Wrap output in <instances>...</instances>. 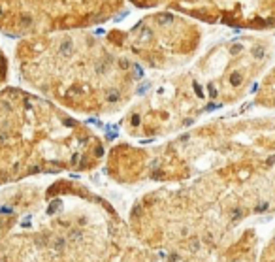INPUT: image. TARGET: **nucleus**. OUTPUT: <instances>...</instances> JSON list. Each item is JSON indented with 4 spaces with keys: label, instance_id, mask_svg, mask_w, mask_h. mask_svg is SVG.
<instances>
[{
    "label": "nucleus",
    "instance_id": "nucleus-1",
    "mask_svg": "<svg viewBox=\"0 0 275 262\" xmlns=\"http://www.w3.org/2000/svg\"><path fill=\"white\" fill-rule=\"evenodd\" d=\"M74 49H76V45H74L72 38H64V40L60 42V45H59V53L62 55V57H66V59L74 55Z\"/></svg>",
    "mask_w": 275,
    "mask_h": 262
},
{
    "label": "nucleus",
    "instance_id": "nucleus-2",
    "mask_svg": "<svg viewBox=\"0 0 275 262\" xmlns=\"http://www.w3.org/2000/svg\"><path fill=\"white\" fill-rule=\"evenodd\" d=\"M108 66H109L108 60H96L94 66H92V70H94L96 76H104V74L108 72Z\"/></svg>",
    "mask_w": 275,
    "mask_h": 262
},
{
    "label": "nucleus",
    "instance_id": "nucleus-3",
    "mask_svg": "<svg viewBox=\"0 0 275 262\" xmlns=\"http://www.w3.org/2000/svg\"><path fill=\"white\" fill-rule=\"evenodd\" d=\"M173 23V15L171 13H160L157 15V25H160V27H166V25H171Z\"/></svg>",
    "mask_w": 275,
    "mask_h": 262
},
{
    "label": "nucleus",
    "instance_id": "nucleus-4",
    "mask_svg": "<svg viewBox=\"0 0 275 262\" xmlns=\"http://www.w3.org/2000/svg\"><path fill=\"white\" fill-rule=\"evenodd\" d=\"M151 38H153V30L145 27L143 30L140 32V36H138V42H141V44H147V42L151 40Z\"/></svg>",
    "mask_w": 275,
    "mask_h": 262
},
{
    "label": "nucleus",
    "instance_id": "nucleus-5",
    "mask_svg": "<svg viewBox=\"0 0 275 262\" xmlns=\"http://www.w3.org/2000/svg\"><path fill=\"white\" fill-rule=\"evenodd\" d=\"M19 27L21 28H30L32 27V15H21V17H19Z\"/></svg>",
    "mask_w": 275,
    "mask_h": 262
},
{
    "label": "nucleus",
    "instance_id": "nucleus-6",
    "mask_svg": "<svg viewBox=\"0 0 275 262\" xmlns=\"http://www.w3.org/2000/svg\"><path fill=\"white\" fill-rule=\"evenodd\" d=\"M119 98H121V94H119L117 89H109V90H108V102H109V104L119 102Z\"/></svg>",
    "mask_w": 275,
    "mask_h": 262
},
{
    "label": "nucleus",
    "instance_id": "nucleus-7",
    "mask_svg": "<svg viewBox=\"0 0 275 262\" xmlns=\"http://www.w3.org/2000/svg\"><path fill=\"white\" fill-rule=\"evenodd\" d=\"M251 53H253V57H254V59H258V60L266 57V49H264L262 45H258V47H254V49L251 51Z\"/></svg>",
    "mask_w": 275,
    "mask_h": 262
},
{
    "label": "nucleus",
    "instance_id": "nucleus-8",
    "mask_svg": "<svg viewBox=\"0 0 275 262\" xmlns=\"http://www.w3.org/2000/svg\"><path fill=\"white\" fill-rule=\"evenodd\" d=\"M230 83H232V85H234V87H239V85H241V83H243V77H241V74L234 72V74H232V76H230Z\"/></svg>",
    "mask_w": 275,
    "mask_h": 262
},
{
    "label": "nucleus",
    "instance_id": "nucleus-9",
    "mask_svg": "<svg viewBox=\"0 0 275 262\" xmlns=\"http://www.w3.org/2000/svg\"><path fill=\"white\" fill-rule=\"evenodd\" d=\"M132 72H134V77H136V79H141V77H143V68H141L138 62L132 64Z\"/></svg>",
    "mask_w": 275,
    "mask_h": 262
},
{
    "label": "nucleus",
    "instance_id": "nucleus-10",
    "mask_svg": "<svg viewBox=\"0 0 275 262\" xmlns=\"http://www.w3.org/2000/svg\"><path fill=\"white\" fill-rule=\"evenodd\" d=\"M64 245H66V240H64V238H57V240L53 241V249H55V251H62Z\"/></svg>",
    "mask_w": 275,
    "mask_h": 262
},
{
    "label": "nucleus",
    "instance_id": "nucleus-11",
    "mask_svg": "<svg viewBox=\"0 0 275 262\" xmlns=\"http://www.w3.org/2000/svg\"><path fill=\"white\" fill-rule=\"evenodd\" d=\"M241 51H243V45H241V44H234L230 47V55H239Z\"/></svg>",
    "mask_w": 275,
    "mask_h": 262
},
{
    "label": "nucleus",
    "instance_id": "nucleus-12",
    "mask_svg": "<svg viewBox=\"0 0 275 262\" xmlns=\"http://www.w3.org/2000/svg\"><path fill=\"white\" fill-rule=\"evenodd\" d=\"M189 249H190V251H198V249H200V240H198V238H192V240H190Z\"/></svg>",
    "mask_w": 275,
    "mask_h": 262
},
{
    "label": "nucleus",
    "instance_id": "nucleus-13",
    "mask_svg": "<svg viewBox=\"0 0 275 262\" xmlns=\"http://www.w3.org/2000/svg\"><path fill=\"white\" fill-rule=\"evenodd\" d=\"M239 217H243V209H239V208L232 209V221H238Z\"/></svg>",
    "mask_w": 275,
    "mask_h": 262
},
{
    "label": "nucleus",
    "instance_id": "nucleus-14",
    "mask_svg": "<svg viewBox=\"0 0 275 262\" xmlns=\"http://www.w3.org/2000/svg\"><path fill=\"white\" fill-rule=\"evenodd\" d=\"M119 66H121L122 70H130L132 62H130V60H126V59H122V60H119Z\"/></svg>",
    "mask_w": 275,
    "mask_h": 262
},
{
    "label": "nucleus",
    "instance_id": "nucleus-15",
    "mask_svg": "<svg viewBox=\"0 0 275 262\" xmlns=\"http://www.w3.org/2000/svg\"><path fill=\"white\" fill-rule=\"evenodd\" d=\"M60 206V200H55V202H51V206L47 208V213H55V209Z\"/></svg>",
    "mask_w": 275,
    "mask_h": 262
},
{
    "label": "nucleus",
    "instance_id": "nucleus-16",
    "mask_svg": "<svg viewBox=\"0 0 275 262\" xmlns=\"http://www.w3.org/2000/svg\"><path fill=\"white\" fill-rule=\"evenodd\" d=\"M268 206H270V204H268V202H260V204H258V206H256V211H258V213L266 211V209H268Z\"/></svg>",
    "mask_w": 275,
    "mask_h": 262
},
{
    "label": "nucleus",
    "instance_id": "nucleus-17",
    "mask_svg": "<svg viewBox=\"0 0 275 262\" xmlns=\"http://www.w3.org/2000/svg\"><path fill=\"white\" fill-rule=\"evenodd\" d=\"M194 92H196L200 98H203V90H202V87H200V83H194Z\"/></svg>",
    "mask_w": 275,
    "mask_h": 262
},
{
    "label": "nucleus",
    "instance_id": "nucleus-18",
    "mask_svg": "<svg viewBox=\"0 0 275 262\" xmlns=\"http://www.w3.org/2000/svg\"><path fill=\"white\" fill-rule=\"evenodd\" d=\"M70 238H72V240H81L83 234H81V232H77V230H72V232H70Z\"/></svg>",
    "mask_w": 275,
    "mask_h": 262
},
{
    "label": "nucleus",
    "instance_id": "nucleus-19",
    "mask_svg": "<svg viewBox=\"0 0 275 262\" xmlns=\"http://www.w3.org/2000/svg\"><path fill=\"white\" fill-rule=\"evenodd\" d=\"M6 141H8V132L0 130V143H6Z\"/></svg>",
    "mask_w": 275,
    "mask_h": 262
},
{
    "label": "nucleus",
    "instance_id": "nucleus-20",
    "mask_svg": "<svg viewBox=\"0 0 275 262\" xmlns=\"http://www.w3.org/2000/svg\"><path fill=\"white\" fill-rule=\"evenodd\" d=\"M130 123L134 125V127H138V125H140V115H136V113H134V115L130 117Z\"/></svg>",
    "mask_w": 275,
    "mask_h": 262
},
{
    "label": "nucleus",
    "instance_id": "nucleus-21",
    "mask_svg": "<svg viewBox=\"0 0 275 262\" xmlns=\"http://www.w3.org/2000/svg\"><path fill=\"white\" fill-rule=\"evenodd\" d=\"M207 90H209V96H211V98H215V96L219 94V92H217V89H215L213 85H209V87H207Z\"/></svg>",
    "mask_w": 275,
    "mask_h": 262
},
{
    "label": "nucleus",
    "instance_id": "nucleus-22",
    "mask_svg": "<svg viewBox=\"0 0 275 262\" xmlns=\"http://www.w3.org/2000/svg\"><path fill=\"white\" fill-rule=\"evenodd\" d=\"M2 108H4L6 111H11V104H9L8 100H4V102H2Z\"/></svg>",
    "mask_w": 275,
    "mask_h": 262
},
{
    "label": "nucleus",
    "instance_id": "nucleus-23",
    "mask_svg": "<svg viewBox=\"0 0 275 262\" xmlns=\"http://www.w3.org/2000/svg\"><path fill=\"white\" fill-rule=\"evenodd\" d=\"M0 213H4V215H11V208H0Z\"/></svg>",
    "mask_w": 275,
    "mask_h": 262
},
{
    "label": "nucleus",
    "instance_id": "nucleus-24",
    "mask_svg": "<svg viewBox=\"0 0 275 262\" xmlns=\"http://www.w3.org/2000/svg\"><path fill=\"white\" fill-rule=\"evenodd\" d=\"M177 260H179V255H177V253H173V255L170 257V262H177Z\"/></svg>",
    "mask_w": 275,
    "mask_h": 262
},
{
    "label": "nucleus",
    "instance_id": "nucleus-25",
    "mask_svg": "<svg viewBox=\"0 0 275 262\" xmlns=\"http://www.w3.org/2000/svg\"><path fill=\"white\" fill-rule=\"evenodd\" d=\"M162 176H164L162 172H155V174H153V179H160V177H162Z\"/></svg>",
    "mask_w": 275,
    "mask_h": 262
},
{
    "label": "nucleus",
    "instance_id": "nucleus-26",
    "mask_svg": "<svg viewBox=\"0 0 275 262\" xmlns=\"http://www.w3.org/2000/svg\"><path fill=\"white\" fill-rule=\"evenodd\" d=\"M147 87H149L147 83H143V85H141V87H140V89H138V90H140V92H145V89H147Z\"/></svg>",
    "mask_w": 275,
    "mask_h": 262
},
{
    "label": "nucleus",
    "instance_id": "nucleus-27",
    "mask_svg": "<svg viewBox=\"0 0 275 262\" xmlns=\"http://www.w3.org/2000/svg\"><path fill=\"white\" fill-rule=\"evenodd\" d=\"M2 13H4V6L0 4V17H2Z\"/></svg>",
    "mask_w": 275,
    "mask_h": 262
},
{
    "label": "nucleus",
    "instance_id": "nucleus-28",
    "mask_svg": "<svg viewBox=\"0 0 275 262\" xmlns=\"http://www.w3.org/2000/svg\"><path fill=\"white\" fill-rule=\"evenodd\" d=\"M0 66H2V59H0Z\"/></svg>",
    "mask_w": 275,
    "mask_h": 262
},
{
    "label": "nucleus",
    "instance_id": "nucleus-29",
    "mask_svg": "<svg viewBox=\"0 0 275 262\" xmlns=\"http://www.w3.org/2000/svg\"><path fill=\"white\" fill-rule=\"evenodd\" d=\"M0 262H4V260H0Z\"/></svg>",
    "mask_w": 275,
    "mask_h": 262
}]
</instances>
